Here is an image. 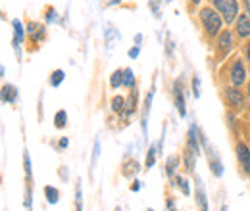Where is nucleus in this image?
Returning a JSON list of instances; mask_svg holds the SVG:
<instances>
[{
  "mask_svg": "<svg viewBox=\"0 0 250 211\" xmlns=\"http://www.w3.org/2000/svg\"><path fill=\"white\" fill-rule=\"evenodd\" d=\"M200 21H202V27H204V31H206V35L216 37V35L221 33L223 18L219 16L216 10H212V8H204V10H200Z\"/></svg>",
  "mask_w": 250,
  "mask_h": 211,
  "instance_id": "obj_1",
  "label": "nucleus"
},
{
  "mask_svg": "<svg viewBox=\"0 0 250 211\" xmlns=\"http://www.w3.org/2000/svg\"><path fill=\"white\" fill-rule=\"evenodd\" d=\"M214 6L221 14V18L225 19V23H233L237 21V14H239V4L237 0H214Z\"/></svg>",
  "mask_w": 250,
  "mask_h": 211,
  "instance_id": "obj_2",
  "label": "nucleus"
},
{
  "mask_svg": "<svg viewBox=\"0 0 250 211\" xmlns=\"http://www.w3.org/2000/svg\"><path fill=\"white\" fill-rule=\"evenodd\" d=\"M225 100L235 110H243L245 108V96H243V92L239 91V87H227L225 89Z\"/></svg>",
  "mask_w": 250,
  "mask_h": 211,
  "instance_id": "obj_3",
  "label": "nucleus"
},
{
  "mask_svg": "<svg viewBox=\"0 0 250 211\" xmlns=\"http://www.w3.org/2000/svg\"><path fill=\"white\" fill-rule=\"evenodd\" d=\"M173 100H175V108L179 112L181 117L187 115V106H185V94H183V81L177 79L173 85Z\"/></svg>",
  "mask_w": 250,
  "mask_h": 211,
  "instance_id": "obj_4",
  "label": "nucleus"
},
{
  "mask_svg": "<svg viewBox=\"0 0 250 211\" xmlns=\"http://www.w3.org/2000/svg\"><path fill=\"white\" fill-rule=\"evenodd\" d=\"M247 81V69L243 60H237L231 65V85L233 87H241Z\"/></svg>",
  "mask_w": 250,
  "mask_h": 211,
  "instance_id": "obj_5",
  "label": "nucleus"
},
{
  "mask_svg": "<svg viewBox=\"0 0 250 211\" xmlns=\"http://www.w3.org/2000/svg\"><path fill=\"white\" fill-rule=\"evenodd\" d=\"M194 198L200 211H208V198H206V190H204V182L196 175L194 177Z\"/></svg>",
  "mask_w": 250,
  "mask_h": 211,
  "instance_id": "obj_6",
  "label": "nucleus"
},
{
  "mask_svg": "<svg viewBox=\"0 0 250 211\" xmlns=\"http://www.w3.org/2000/svg\"><path fill=\"white\" fill-rule=\"evenodd\" d=\"M235 150H237V159H239L241 167L245 169L247 175H250V148L245 142H239Z\"/></svg>",
  "mask_w": 250,
  "mask_h": 211,
  "instance_id": "obj_7",
  "label": "nucleus"
},
{
  "mask_svg": "<svg viewBox=\"0 0 250 211\" xmlns=\"http://www.w3.org/2000/svg\"><path fill=\"white\" fill-rule=\"evenodd\" d=\"M188 140H187V148L188 150H192L196 155L200 153V144H198V140H200V133H198V127H196V123H190V127H188Z\"/></svg>",
  "mask_w": 250,
  "mask_h": 211,
  "instance_id": "obj_8",
  "label": "nucleus"
},
{
  "mask_svg": "<svg viewBox=\"0 0 250 211\" xmlns=\"http://www.w3.org/2000/svg\"><path fill=\"white\" fill-rule=\"evenodd\" d=\"M233 35H231V31H221L218 35V48L221 54H227L231 48H233Z\"/></svg>",
  "mask_w": 250,
  "mask_h": 211,
  "instance_id": "obj_9",
  "label": "nucleus"
},
{
  "mask_svg": "<svg viewBox=\"0 0 250 211\" xmlns=\"http://www.w3.org/2000/svg\"><path fill=\"white\" fill-rule=\"evenodd\" d=\"M237 33L241 38L250 37V16L243 14L241 18H237Z\"/></svg>",
  "mask_w": 250,
  "mask_h": 211,
  "instance_id": "obj_10",
  "label": "nucleus"
},
{
  "mask_svg": "<svg viewBox=\"0 0 250 211\" xmlns=\"http://www.w3.org/2000/svg\"><path fill=\"white\" fill-rule=\"evenodd\" d=\"M2 102L4 104H14L18 102V89L14 85H4L2 87Z\"/></svg>",
  "mask_w": 250,
  "mask_h": 211,
  "instance_id": "obj_11",
  "label": "nucleus"
},
{
  "mask_svg": "<svg viewBox=\"0 0 250 211\" xmlns=\"http://www.w3.org/2000/svg\"><path fill=\"white\" fill-rule=\"evenodd\" d=\"M152 96H154V89L148 92L146 100H145V108H143V117H141V127H143V133L146 134V119H148V114H150V104H152Z\"/></svg>",
  "mask_w": 250,
  "mask_h": 211,
  "instance_id": "obj_12",
  "label": "nucleus"
},
{
  "mask_svg": "<svg viewBox=\"0 0 250 211\" xmlns=\"http://www.w3.org/2000/svg\"><path fill=\"white\" fill-rule=\"evenodd\" d=\"M183 161H185V169H187L188 173H194V167H196V153L192 150H188V148H185Z\"/></svg>",
  "mask_w": 250,
  "mask_h": 211,
  "instance_id": "obj_13",
  "label": "nucleus"
},
{
  "mask_svg": "<svg viewBox=\"0 0 250 211\" xmlns=\"http://www.w3.org/2000/svg\"><path fill=\"white\" fill-rule=\"evenodd\" d=\"M27 33L31 35V38L35 42H39V40L44 37V27L39 25V23H29V25H27Z\"/></svg>",
  "mask_w": 250,
  "mask_h": 211,
  "instance_id": "obj_14",
  "label": "nucleus"
},
{
  "mask_svg": "<svg viewBox=\"0 0 250 211\" xmlns=\"http://www.w3.org/2000/svg\"><path fill=\"white\" fill-rule=\"evenodd\" d=\"M160 155L158 153V146H150L148 152H146V159H145V169H152L154 163H156V157Z\"/></svg>",
  "mask_w": 250,
  "mask_h": 211,
  "instance_id": "obj_15",
  "label": "nucleus"
},
{
  "mask_svg": "<svg viewBox=\"0 0 250 211\" xmlns=\"http://www.w3.org/2000/svg\"><path fill=\"white\" fill-rule=\"evenodd\" d=\"M44 196H46L48 204H58V200H60V192L54 186H50V184L44 186Z\"/></svg>",
  "mask_w": 250,
  "mask_h": 211,
  "instance_id": "obj_16",
  "label": "nucleus"
},
{
  "mask_svg": "<svg viewBox=\"0 0 250 211\" xmlns=\"http://www.w3.org/2000/svg\"><path fill=\"white\" fill-rule=\"evenodd\" d=\"M177 167H179V157H177V155H169L167 161H166V175L171 177Z\"/></svg>",
  "mask_w": 250,
  "mask_h": 211,
  "instance_id": "obj_17",
  "label": "nucleus"
},
{
  "mask_svg": "<svg viewBox=\"0 0 250 211\" xmlns=\"http://www.w3.org/2000/svg\"><path fill=\"white\" fill-rule=\"evenodd\" d=\"M124 85V71L122 69H116L114 73H112V77H110V87L112 89H118V87H122Z\"/></svg>",
  "mask_w": 250,
  "mask_h": 211,
  "instance_id": "obj_18",
  "label": "nucleus"
},
{
  "mask_svg": "<svg viewBox=\"0 0 250 211\" xmlns=\"http://www.w3.org/2000/svg\"><path fill=\"white\" fill-rule=\"evenodd\" d=\"M65 79V73H63L62 69H56V71H52V75H50V87H60L62 85V81Z\"/></svg>",
  "mask_w": 250,
  "mask_h": 211,
  "instance_id": "obj_19",
  "label": "nucleus"
},
{
  "mask_svg": "<svg viewBox=\"0 0 250 211\" xmlns=\"http://www.w3.org/2000/svg\"><path fill=\"white\" fill-rule=\"evenodd\" d=\"M65 123H67V114H65L63 110L56 112V115H54V127H56V129H63Z\"/></svg>",
  "mask_w": 250,
  "mask_h": 211,
  "instance_id": "obj_20",
  "label": "nucleus"
},
{
  "mask_svg": "<svg viewBox=\"0 0 250 211\" xmlns=\"http://www.w3.org/2000/svg\"><path fill=\"white\" fill-rule=\"evenodd\" d=\"M124 87H127V89H133V87H135L133 69H124Z\"/></svg>",
  "mask_w": 250,
  "mask_h": 211,
  "instance_id": "obj_21",
  "label": "nucleus"
},
{
  "mask_svg": "<svg viewBox=\"0 0 250 211\" xmlns=\"http://www.w3.org/2000/svg\"><path fill=\"white\" fill-rule=\"evenodd\" d=\"M23 167H25V175H27V179L31 181V177H33V171H31V157H29V152H27V150L23 152Z\"/></svg>",
  "mask_w": 250,
  "mask_h": 211,
  "instance_id": "obj_22",
  "label": "nucleus"
},
{
  "mask_svg": "<svg viewBox=\"0 0 250 211\" xmlns=\"http://www.w3.org/2000/svg\"><path fill=\"white\" fill-rule=\"evenodd\" d=\"M112 110H114V112H124L125 110V98L116 96V98L112 100Z\"/></svg>",
  "mask_w": 250,
  "mask_h": 211,
  "instance_id": "obj_23",
  "label": "nucleus"
},
{
  "mask_svg": "<svg viewBox=\"0 0 250 211\" xmlns=\"http://www.w3.org/2000/svg\"><path fill=\"white\" fill-rule=\"evenodd\" d=\"M75 206H77V211H83V194H81V184L79 182L75 186Z\"/></svg>",
  "mask_w": 250,
  "mask_h": 211,
  "instance_id": "obj_24",
  "label": "nucleus"
},
{
  "mask_svg": "<svg viewBox=\"0 0 250 211\" xmlns=\"http://www.w3.org/2000/svg\"><path fill=\"white\" fill-rule=\"evenodd\" d=\"M98 155H100V140L96 138L94 140V148H93V159H91V169L96 167V159H98Z\"/></svg>",
  "mask_w": 250,
  "mask_h": 211,
  "instance_id": "obj_25",
  "label": "nucleus"
},
{
  "mask_svg": "<svg viewBox=\"0 0 250 211\" xmlns=\"http://www.w3.org/2000/svg\"><path fill=\"white\" fill-rule=\"evenodd\" d=\"M177 186L181 188V192H183L185 196H188V194H190V188H188V181L185 179V177H177Z\"/></svg>",
  "mask_w": 250,
  "mask_h": 211,
  "instance_id": "obj_26",
  "label": "nucleus"
},
{
  "mask_svg": "<svg viewBox=\"0 0 250 211\" xmlns=\"http://www.w3.org/2000/svg\"><path fill=\"white\" fill-rule=\"evenodd\" d=\"M192 94H194V98L200 96V77L198 75L192 77Z\"/></svg>",
  "mask_w": 250,
  "mask_h": 211,
  "instance_id": "obj_27",
  "label": "nucleus"
},
{
  "mask_svg": "<svg viewBox=\"0 0 250 211\" xmlns=\"http://www.w3.org/2000/svg\"><path fill=\"white\" fill-rule=\"evenodd\" d=\"M31 204H33V198H31V184H29L27 190H25V200H23V206L27 208V211H31Z\"/></svg>",
  "mask_w": 250,
  "mask_h": 211,
  "instance_id": "obj_28",
  "label": "nucleus"
},
{
  "mask_svg": "<svg viewBox=\"0 0 250 211\" xmlns=\"http://www.w3.org/2000/svg\"><path fill=\"white\" fill-rule=\"evenodd\" d=\"M139 52H141V46H133V48H129V52H127V56L131 58V60H135V58H139Z\"/></svg>",
  "mask_w": 250,
  "mask_h": 211,
  "instance_id": "obj_29",
  "label": "nucleus"
},
{
  "mask_svg": "<svg viewBox=\"0 0 250 211\" xmlns=\"http://www.w3.org/2000/svg\"><path fill=\"white\" fill-rule=\"evenodd\" d=\"M135 182V184H131V190H133V192H139V190H141V181H133Z\"/></svg>",
  "mask_w": 250,
  "mask_h": 211,
  "instance_id": "obj_30",
  "label": "nucleus"
},
{
  "mask_svg": "<svg viewBox=\"0 0 250 211\" xmlns=\"http://www.w3.org/2000/svg\"><path fill=\"white\" fill-rule=\"evenodd\" d=\"M141 42H143V35H137V37H135V44L141 46Z\"/></svg>",
  "mask_w": 250,
  "mask_h": 211,
  "instance_id": "obj_31",
  "label": "nucleus"
},
{
  "mask_svg": "<svg viewBox=\"0 0 250 211\" xmlns=\"http://www.w3.org/2000/svg\"><path fill=\"white\" fill-rule=\"evenodd\" d=\"M67 144H69L67 138H62V140H60V148H67Z\"/></svg>",
  "mask_w": 250,
  "mask_h": 211,
  "instance_id": "obj_32",
  "label": "nucleus"
},
{
  "mask_svg": "<svg viewBox=\"0 0 250 211\" xmlns=\"http://www.w3.org/2000/svg\"><path fill=\"white\" fill-rule=\"evenodd\" d=\"M245 6H247V10H249V14H250V0H245Z\"/></svg>",
  "mask_w": 250,
  "mask_h": 211,
  "instance_id": "obj_33",
  "label": "nucleus"
},
{
  "mask_svg": "<svg viewBox=\"0 0 250 211\" xmlns=\"http://www.w3.org/2000/svg\"><path fill=\"white\" fill-rule=\"evenodd\" d=\"M247 58H249V63H250V42H249V48H247Z\"/></svg>",
  "mask_w": 250,
  "mask_h": 211,
  "instance_id": "obj_34",
  "label": "nucleus"
},
{
  "mask_svg": "<svg viewBox=\"0 0 250 211\" xmlns=\"http://www.w3.org/2000/svg\"><path fill=\"white\" fill-rule=\"evenodd\" d=\"M190 2H192V4H198V2H200V0H190Z\"/></svg>",
  "mask_w": 250,
  "mask_h": 211,
  "instance_id": "obj_35",
  "label": "nucleus"
},
{
  "mask_svg": "<svg viewBox=\"0 0 250 211\" xmlns=\"http://www.w3.org/2000/svg\"><path fill=\"white\" fill-rule=\"evenodd\" d=\"M221 211H227V206H223V208H221Z\"/></svg>",
  "mask_w": 250,
  "mask_h": 211,
  "instance_id": "obj_36",
  "label": "nucleus"
},
{
  "mask_svg": "<svg viewBox=\"0 0 250 211\" xmlns=\"http://www.w3.org/2000/svg\"><path fill=\"white\" fill-rule=\"evenodd\" d=\"M249 96H250V83H249Z\"/></svg>",
  "mask_w": 250,
  "mask_h": 211,
  "instance_id": "obj_37",
  "label": "nucleus"
},
{
  "mask_svg": "<svg viewBox=\"0 0 250 211\" xmlns=\"http://www.w3.org/2000/svg\"><path fill=\"white\" fill-rule=\"evenodd\" d=\"M146 211H154V210H146Z\"/></svg>",
  "mask_w": 250,
  "mask_h": 211,
  "instance_id": "obj_38",
  "label": "nucleus"
}]
</instances>
